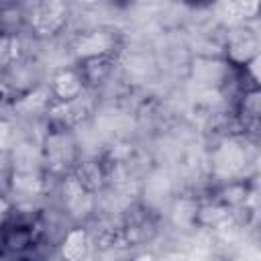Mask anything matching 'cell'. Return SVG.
I'll return each instance as SVG.
<instances>
[{
	"mask_svg": "<svg viewBox=\"0 0 261 261\" xmlns=\"http://www.w3.org/2000/svg\"><path fill=\"white\" fill-rule=\"evenodd\" d=\"M59 198L63 210L73 218V220H84L94 212L96 204V194L88 192L75 177L73 173H67L59 179Z\"/></svg>",
	"mask_w": 261,
	"mask_h": 261,
	"instance_id": "7",
	"label": "cell"
},
{
	"mask_svg": "<svg viewBox=\"0 0 261 261\" xmlns=\"http://www.w3.org/2000/svg\"><path fill=\"white\" fill-rule=\"evenodd\" d=\"M245 73V77L249 80V86L253 88H261V51L241 69Z\"/></svg>",
	"mask_w": 261,
	"mask_h": 261,
	"instance_id": "19",
	"label": "cell"
},
{
	"mask_svg": "<svg viewBox=\"0 0 261 261\" xmlns=\"http://www.w3.org/2000/svg\"><path fill=\"white\" fill-rule=\"evenodd\" d=\"M41 157L43 169L47 175L61 179L63 175L71 173L73 165L80 161V149L69 128L53 124L41 139Z\"/></svg>",
	"mask_w": 261,
	"mask_h": 261,
	"instance_id": "1",
	"label": "cell"
},
{
	"mask_svg": "<svg viewBox=\"0 0 261 261\" xmlns=\"http://www.w3.org/2000/svg\"><path fill=\"white\" fill-rule=\"evenodd\" d=\"M92 110H94V100H92V94L88 90L84 96H80L71 102H53L49 116L53 118V122L57 126L73 128V126L86 122L90 118Z\"/></svg>",
	"mask_w": 261,
	"mask_h": 261,
	"instance_id": "9",
	"label": "cell"
},
{
	"mask_svg": "<svg viewBox=\"0 0 261 261\" xmlns=\"http://www.w3.org/2000/svg\"><path fill=\"white\" fill-rule=\"evenodd\" d=\"M114 65V57H102V59H94V61H88V63H82L77 65L88 82V86H96L100 82H104L110 73Z\"/></svg>",
	"mask_w": 261,
	"mask_h": 261,
	"instance_id": "17",
	"label": "cell"
},
{
	"mask_svg": "<svg viewBox=\"0 0 261 261\" xmlns=\"http://www.w3.org/2000/svg\"><path fill=\"white\" fill-rule=\"evenodd\" d=\"M230 206L224 204L222 200H210V202H198L196 210V226L202 228H216L222 222L230 218Z\"/></svg>",
	"mask_w": 261,
	"mask_h": 261,
	"instance_id": "15",
	"label": "cell"
},
{
	"mask_svg": "<svg viewBox=\"0 0 261 261\" xmlns=\"http://www.w3.org/2000/svg\"><path fill=\"white\" fill-rule=\"evenodd\" d=\"M120 47L118 33L112 29H90L80 33L71 43V55L77 65L102 59V57H116Z\"/></svg>",
	"mask_w": 261,
	"mask_h": 261,
	"instance_id": "4",
	"label": "cell"
},
{
	"mask_svg": "<svg viewBox=\"0 0 261 261\" xmlns=\"http://www.w3.org/2000/svg\"><path fill=\"white\" fill-rule=\"evenodd\" d=\"M31 232L24 226H4V249L8 253H22L31 245Z\"/></svg>",
	"mask_w": 261,
	"mask_h": 261,
	"instance_id": "18",
	"label": "cell"
},
{
	"mask_svg": "<svg viewBox=\"0 0 261 261\" xmlns=\"http://www.w3.org/2000/svg\"><path fill=\"white\" fill-rule=\"evenodd\" d=\"M259 35H261V18H259Z\"/></svg>",
	"mask_w": 261,
	"mask_h": 261,
	"instance_id": "21",
	"label": "cell"
},
{
	"mask_svg": "<svg viewBox=\"0 0 261 261\" xmlns=\"http://www.w3.org/2000/svg\"><path fill=\"white\" fill-rule=\"evenodd\" d=\"M67 20H69V6L59 0L35 2L31 10L24 12V27L39 41L57 37L67 27Z\"/></svg>",
	"mask_w": 261,
	"mask_h": 261,
	"instance_id": "2",
	"label": "cell"
},
{
	"mask_svg": "<svg viewBox=\"0 0 261 261\" xmlns=\"http://www.w3.org/2000/svg\"><path fill=\"white\" fill-rule=\"evenodd\" d=\"M22 39L20 33H2L0 41V63L4 69L22 63Z\"/></svg>",
	"mask_w": 261,
	"mask_h": 261,
	"instance_id": "16",
	"label": "cell"
},
{
	"mask_svg": "<svg viewBox=\"0 0 261 261\" xmlns=\"http://www.w3.org/2000/svg\"><path fill=\"white\" fill-rule=\"evenodd\" d=\"M237 114L247 128L261 126V88L247 86L237 102Z\"/></svg>",
	"mask_w": 261,
	"mask_h": 261,
	"instance_id": "14",
	"label": "cell"
},
{
	"mask_svg": "<svg viewBox=\"0 0 261 261\" xmlns=\"http://www.w3.org/2000/svg\"><path fill=\"white\" fill-rule=\"evenodd\" d=\"M73 177L92 194H98L104 186H106V169L102 167V163L98 159H88V157H80V161L73 165L71 169Z\"/></svg>",
	"mask_w": 261,
	"mask_h": 261,
	"instance_id": "13",
	"label": "cell"
},
{
	"mask_svg": "<svg viewBox=\"0 0 261 261\" xmlns=\"http://www.w3.org/2000/svg\"><path fill=\"white\" fill-rule=\"evenodd\" d=\"M130 261H159L153 253H139V255H135Z\"/></svg>",
	"mask_w": 261,
	"mask_h": 261,
	"instance_id": "20",
	"label": "cell"
},
{
	"mask_svg": "<svg viewBox=\"0 0 261 261\" xmlns=\"http://www.w3.org/2000/svg\"><path fill=\"white\" fill-rule=\"evenodd\" d=\"M247 163H249L247 149L243 147L241 141L232 137L218 141L210 153V171L220 184L239 181L241 175L245 173Z\"/></svg>",
	"mask_w": 261,
	"mask_h": 261,
	"instance_id": "3",
	"label": "cell"
},
{
	"mask_svg": "<svg viewBox=\"0 0 261 261\" xmlns=\"http://www.w3.org/2000/svg\"><path fill=\"white\" fill-rule=\"evenodd\" d=\"M47 86H49V92L53 96V102H71L90 90V86H88V82H86V77L77 65L57 67L51 73Z\"/></svg>",
	"mask_w": 261,
	"mask_h": 261,
	"instance_id": "8",
	"label": "cell"
},
{
	"mask_svg": "<svg viewBox=\"0 0 261 261\" xmlns=\"http://www.w3.org/2000/svg\"><path fill=\"white\" fill-rule=\"evenodd\" d=\"M49 175L45 171L35 169H8L6 171V188L8 196L14 198H35L43 194L45 179Z\"/></svg>",
	"mask_w": 261,
	"mask_h": 261,
	"instance_id": "10",
	"label": "cell"
},
{
	"mask_svg": "<svg viewBox=\"0 0 261 261\" xmlns=\"http://www.w3.org/2000/svg\"><path fill=\"white\" fill-rule=\"evenodd\" d=\"M261 51V35L253 24H237L226 29L222 43V57L232 69H243Z\"/></svg>",
	"mask_w": 261,
	"mask_h": 261,
	"instance_id": "5",
	"label": "cell"
},
{
	"mask_svg": "<svg viewBox=\"0 0 261 261\" xmlns=\"http://www.w3.org/2000/svg\"><path fill=\"white\" fill-rule=\"evenodd\" d=\"M216 261H228V259H216Z\"/></svg>",
	"mask_w": 261,
	"mask_h": 261,
	"instance_id": "22",
	"label": "cell"
},
{
	"mask_svg": "<svg viewBox=\"0 0 261 261\" xmlns=\"http://www.w3.org/2000/svg\"><path fill=\"white\" fill-rule=\"evenodd\" d=\"M230 63L222 55H206L196 53L190 59L188 75L190 80L204 90H222L230 80Z\"/></svg>",
	"mask_w": 261,
	"mask_h": 261,
	"instance_id": "6",
	"label": "cell"
},
{
	"mask_svg": "<svg viewBox=\"0 0 261 261\" xmlns=\"http://www.w3.org/2000/svg\"><path fill=\"white\" fill-rule=\"evenodd\" d=\"M90 232L84 224H73L63 232L57 245V255L61 261H84L90 253Z\"/></svg>",
	"mask_w": 261,
	"mask_h": 261,
	"instance_id": "11",
	"label": "cell"
},
{
	"mask_svg": "<svg viewBox=\"0 0 261 261\" xmlns=\"http://www.w3.org/2000/svg\"><path fill=\"white\" fill-rule=\"evenodd\" d=\"M12 106L14 112H18L20 116H41V114H49L53 106V96L47 84H37L35 88L14 96Z\"/></svg>",
	"mask_w": 261,
	"mask_h": 261,
	"instance_id": "12",
	"label": "cell"
}]
</instances>
